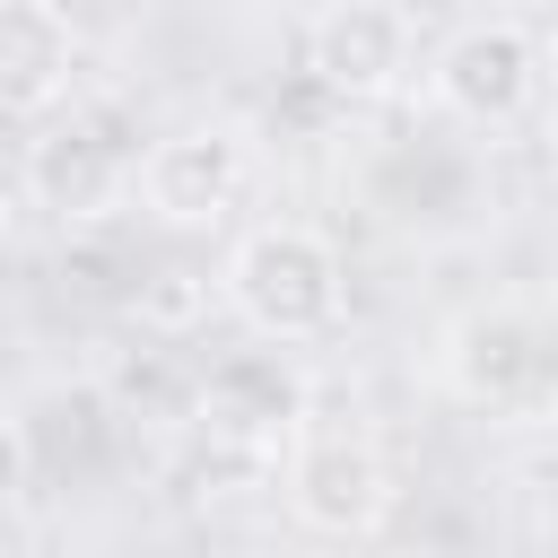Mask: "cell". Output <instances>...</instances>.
Masks as SVG:
<instances>
[{"label": "cell", "mask_w": 558, "mask_h": 558, "mask_svg": "<svg viewBox=\"0 0 558 558\" xmlns=\"http://www.w3.org/2000/svg\"><path fill=\"white\" fill-rule=\"evenodd\" d=\"M279 349H227L192 384V418L218 427V436H244V445H296L305 436V375Z\"/></svg>", "instance_id": "ba28073f"}, {"label": "cell", "mask_w": 558, "mask_h": 558, "mask_svg": "<svg viewBox=\"0 0 558 558\" xmlns=\"http://www.w3.org/2000/svg\"><path fill=\"white\" fill-rule=\"evenodd\" d=\"M445 384L471 401V410H523V401H549L558 392V366H549V331L523 314V305H480L445 331Z\"/></svg>", "instance_id": "277c9868"}, {"label": "cell", "mask_w": 558, "mask_h": 558, "mask_svg": "<svg viewBox=\"0 0 558 558\" xmlns=\"http://www.w3.org/2000/svg\"><path fill=\"white\" fill-rule=\"evenodd\" d=\"M201 305H209V279L183 270V262H166L157 279H140V323H157V331H192Z\"/></svg>", "instance_id": "30bf717a"}, {"label": "cell", "mask_w": 558, "mask_h": 558, "mask_svg": "<svg viewBox=\"0 0 558 558\" xmlns=\"http://www.w3.org/2000/svg\"><path fill=\"white\" fill-rule=\"evenodd\" d=\"M427 87H436V105H445L453 122L506 131V122H523L532 96H541V52H532V35L506 26V17H471V26H453V35L436 44Z\"/></svg>", "instance_id": "7a4b0ae2"}, {"label": "cell", "mask_w": 558, "mask_h": 558, "mask_svg": "<svg viewBox=\"0 0 558 558\" xmlns=\"http://www.w3.org/2000/svg\"><path fill=\"white\" fill-rule=\"evenodd\" d=\"M26 192L35 209H52L61 227H96L122 209V192H140V166H122V148L96 131V122H44L26 140Z\"/></svg>", "instance_id": "52a82bcc"}, {"label": "cell", "mask_w": 558, "mask_h": 558, "mask_svg": "<svg viewBox=\"0 0 558 558\" xmlns=\"http://www.w3.org/2000/svg\"><path fill=\"white\" fill-rule=\"evenodd\" d=\"M218 288H227V305H235L244 331L288 340V349H296V340H323V331L340 323V305H349V279H340L331 235H323V227H296V218L253 227V235L227 253Z\"/></svg>", "instance_id": "6da1fadb"}, {"label": "cell", "mask_w": 558, "mask_h": 558, "mask_svg": "<svg viewBox=\"0 0 558 558\" xmlns=\"http://www.w3.org/2000/svg\"><path fill=\"white\" fill-rule=\"evenodd\" d=\"M410 70V26L401 9L384 0H323L314 26H305V78L331 96V105H375L392 96Z\"/></svg>", "instance_id": "5b68a950"}, {"label": "cell", "mask_w": 558, "mask_h": 558, "mask_svg": "<svg viewBox=\"0 0 558 558\" xmlns=\"http://www.w3.org/2000/svg\"><path fill=\"white\" fill-rule=\"evenodd\" d=\"M549 427H558V392H549Z\"/></svg>", "instance_id": "8fae6325"}, {"label": "cell", "mask_w": 558, "mask_h": 558, "mask_svg": "<svg viewBox=\"0 0 558 558\" xmlns=\"http://www.w3.org/2000/svg\"><path fill=\"white\" fill-rule=\"evenodd\" d=\"M253 183V140L235 122H183L140 157V209L157 227H218Z\"/></svg>", "instance_id": "3957f363"}, {"label": "cell", "mask_w": 558, "mask_h": 558, "mask_svg": "<svg viewBox=\"0 0 558 558\" xmlns=\"http://www.w3.org/2000/svg\"><path fill=\"white\" fill-rule=\"evenodd\" d=\"M288 506H296V523H314L331 541H366L392 514V471L366 436H296L288 445Z\"/></svg>", "instance_id": "8992f818"}, {"label": "cell", "mask_w": 558, "mask_h": 558, "mask_svg": "<svg viewBox=\"0 0 558 558\" xmlns=\"http://www.w3.org/2000/svg\"><path fill=\"white\" fill-rule=\"evenodd\" d=\"M78 70V26L61 0H0V96L9 113H52V96H70Z\"/></svg>", "instance_id": "9c48e42d"}]
</instances>
